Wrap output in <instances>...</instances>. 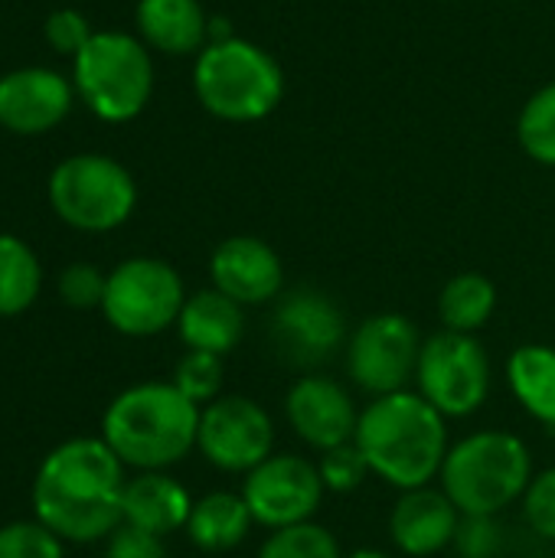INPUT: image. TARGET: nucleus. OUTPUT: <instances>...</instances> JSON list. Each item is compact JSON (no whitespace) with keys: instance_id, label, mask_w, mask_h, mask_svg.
<instances>
[{"instance_id":"1","label":"nucleus","mask_w":555,"mask_h":558,"mask_svg":"<svg viewBox=\"0 0 555 558\" xmlns=\"http://www.w3.org/2000/svg\"><path fill=\"white\" fill-rule=\"evenodd\" d=\"M128 474L105 438H69L56 445L33 477V520L62 543L108 539L121 523V494Z\"/></svg>"},{"instance_id":"2","label":"nucleus","mask_w":555,"mask_h":558,"mask_svg":"<svg viewBox=\"0 0 555 558\" xmlns=\"http://www.w3.org/2000/svg\"><path fill=\"white\" fill-rule=\"evenodd\" d=\"M370 471L396 490L429 487L448 454V418L419 392H393L373 399L353 435Z\"/></svg>"},{"instance_id":"3","label":"nucleus","mask_w":555,"mask_h":558,"mask_svg":"<svg viewBox=\"0 0 555 558\" xmlns=\"http://www.w3.org/2000/svg\"><path fill=\"white\" fill-rule=\"evenodd\" d=\"M200 412L173 383H137L108 402L101 438L124 468L167 471L196 448Z\"/></svg>"},{"instance_id":"4","label":"nucleus","mask_w":555,"mask_h":558,"mask_svg":"<svg viewBox=\"0 0 555 558\" xmlns=\"http://www.w3.org/2000/svg\"><path fill=\"white\" fill-rule=\"evenodd\" d=\"M438 481L461 517H500L523 500L533 458L520 435L487 428L448 448Z\"/></svg>"},{"instance_id":"5","label":"nucleus","mask_w":555,"mask_h":558,"mask_svg":"<svg viewBox=\"0 0 555 558\" xmlns=\"http://www.w3.org/2000/svg\"><path fill=\"white\" fill-rule=\"evenodd\" d=\"M193 92L200 105L229 124L268 118L285 98V72L278 59L252 39L229 36L206 43L193 65Z\"/></svg>"},{"instance_id":"6","label":"nucleus","mask_w":555,"mask_h":558,"mask_svg":"<svg viewBox=\"0 0 555 558\" xmlns=\"http://www.w3.org/2000/svg\"><path fill=\"white\" fill-rule=\"evenodd\" d=\"M72 85L85 108L111 124L134 121L154 95V59L141 36L101 29L72 59Z\"/></svg>"},{"instance_id":"7","label":"nucleus","mask_w":555,"mask_h":558,"mask_svg":"<svg viewBox=\"0 0 555 558\" xmlns=\"http://www.w3.org/2000/svg\"><path fill=\"white\" fill-rule=\"evenodd\" d=\"M52 213L75 232H114L137 206V183L108 154H72L56 163L46 183Z\"/></svg>"},{"instance_id":"8","label":"nucleus","mask_w":555,"mask_h":558,"mask_svg":"<svg viewBox=\"0 0 555 558\" xmlns=\"http://www.w3.org/2000/svg\"><path fill=\"white\" fill-rule=\"evenodd\" d=\"M183 304L186 288L180 271L164 258L134 255L108 271L105 301L98 311L121 337L144 340L177 327Z\"/></svg>"},{"instance_id":"9","label":"nucleus","mask_w":555,"mask_h":558,"mask_svg":"<svg viewBox=\"0 0 555 558\" xmlns=\"http://www.w3.org/2000/svg\"><path fill=\"white\" fill-rule=\"evenodd\" d=\"M415 386L445 418L474 415L491 396V356L478 333H432L422 343Z\"/></svg>"},{"instance_id":"10","label":"nucleus","mask_w":555,"mask_h":558,"mask_svg":"<svg viewBox=\"0 0 555 558\" xmlns=\"http://www.w3.org/2000/svg\"><path fill=\"white\" fill-rule=\"evenodd\" d=\"M422 333L406 314H373L347 340V373L366 396H393L415 383Z\"/></svg>"},{"instance_id":"11","label":"nucleus","mask_w":555,"mask_h":558,"mask_svg":"<svg viewBox=\"0 0 555 558\" xmlns=\"http://www.w3.org/2000/svg\"><path fill=\"white\" fill-rule=\"evenodd\" d=\"M268 337L278 360L298 369H317L330 363L350 340L340 304L317 288L285 291L275 304Z\"/></svg>"},{"instance_id":"12","label":"nucleus","mask_w":555,"mask_h":558,"mask_svg":"<svg viewBox=\"0 0 555 558\" xmlns=\"http://www.w3.org/2000/svg\"><path fill=\"white\" fill-rule=\"evenodd\" d=\"M196 451L226 474H249L275 454V422L249 396H219L200 412Z\"/></svg>"},{"instance_id":"13","label":"nucleus","mask_w":555,"mask_h":558,"mask_svg":"<svg viewBox=\"0 0 555 558\" xmlns=\"http://www.w3.org/2000/svg\"><path fill=\"white\" fill-rule=\"evenodd\" d=\"M324 494L327 487L317 464L301 454H272L255 471H249L242 484L252 520L272 533L311 523L324 504Z\"/></svg>"},{"instance_id":"14","label":"nucleus","mask_w":555,"mask_h":558,"mask_svg":"<svg viewBox=\"0 0 555 558\" xmlns=\"http://www.w3.org/2000/svg\"><path fill=\"white\" fill-rule=\"evenodd\" d=\"M75 101V85L56 69L23 65L0 75V128L36 137L59 128Z\"/></svg>"},{"instance_id":"15","label":"nucleus","mask_w":555,"mask_h":558,"mask_svg":"<svg viewBox=\"0 0 555 558\" xmlns=\"http://www.w3.org/2000/svg\"><path fill=\"white\" fill-rule=\"evenodd\" d=\"M285 415L294 435L321 454L337 445L353 441L357 422H360V412L350 392L337 379L317 376V373H307L291 383L285 396Z\"/></svg>"},{"instance_id":"16","label":"nucleus","mask_w":555,"mask_h":558,"mask_svg":"<svg viewBox=\"0 0 555 558\" xmlns=\"http://www.w3.org/2000/svg\"><path fill=\"white\" fill-rule=\"evenodd\" d=\"M209 281L242 307H258L285 294L281 255L258 235H229L209 255Z\"/></svg>"},{"instance_id":"17","label":"nucleus","mask_w":555,"mask_h":558,"mask_svg":"<svg viewBox=\"0 0 555 558\" xmlns=\"http://www.w3.org/2000/svg\"><path fill=\"white\" fill-rule=\"evenodd\" d=\"M458 526L461 513L442 487L402 490L389 513V539L402 556L412 558L438 556L448 546H455Z\"/></svg>"},{"instance_id":"18","label":"nucleus","mask_w":555,"mask_h":558,"mask_svg":"<svg viewBox=\"0 0 555 558\" xmlns=\"http://www.w3.org/2000/svg\"><path fill=\"white\" fill-rule=\"evenodd\" d=\"M193 504L196 500L190 497V490L164 471H137V477H128L121 494L124 523L160 539L186 530Z\"/></svg>"},{"instance_id":"19","label":"nucleus","mask_w":555,"mask_h":558,"mask_svg":"<svg viewBox=\"0 0 555 558\" xmlns=\"http://www.w3.org/2000/svg\"><path fill=\"white\" fill-rule=\"evenodd\" d=\"M137 36L164 56H200L209 43V16L200 0H137Z\"/></svg>"},{"instance_id":"20","label":"nucleus","mask_w":555,"mask_h":558,"mask_svg":"<svg viewBox=\"0 0 555 558\" xmlns=\"http://www.w3.org/2000/svg\"><path fill=\"white\" fill-rule=\"evenodd\" d=\"M177 333L186 350L229 356L245 333L242 304H236L232 298H226L216 288L186 294V304L177 317Z\"/></svg>"},{"instance_id":"21","label":"nucleus","mask_w":555,"mask_h":558,"mask_svg":"<svg viewBox=\"0 0 555 558\" xmlns=\"http://www.w3.org/2000/svg\"><path fill=\"white\" fill-rule=\"evenodd\" d=\"M252 526L255 520L242 494L213 490L193 504V513L186 520V536L203 553H229L239 543H245Z\"/></svg>"},{"instance_id":"22","label":"nucleus","mask_w":555,"mask_h":558,"mask_svg":"<svg viewBox=\"0 0 555 558\" xmlns=\"http://www.w3.org/2000/svg\"><path fill=\"white\" fill-rule=\"evenodd\" d=\"M507 386L530 418L555 432V347H517L507 360Z\"/></svg>"},{"instance_id":"23","label":"nucleus","mask_w":555,"mask_h":558,"mask_svg":"<svg viewBox=\"0 0 555 558\" xmlns=\"http://www.w3.org/2000/svg\"><path fill=\"white\" fill-rule=\"evenodd\" d=\"M497 311V284L481 271L455 275L438 294V320L442 330L478 333Z\"/></svg>"},{"instance_id":"24","label":"nucleus","mask_w":555,"mask_h":558,"mask_svg":"<svg viewBox=\"0 0 555 558\" xmlns=\"http://www.w3.org/2000/svg\"><path fill=\"white\" fill-rule=\"evenodd\" d=\"M43 291V265L36 252L16 239L0 232V317H20L36 304Z\"/></svg>"},{"instance_id":"25","label":"nucleus","mask_w":555,"mask_h":558,"mask_svg":"<svg viewBox=\"0 0 555 558\" xmlns=\"http://www.w3.org/2000/svg\"><path fill=\"white\" fill-rule=\"evenodd\" d=\"M517 141L523 154L543 167H555V82L543 85L517 118Z\"/></svg>"},{"instance_id":"26","label":"nucleus","mask_w":555,"mask_h":558,"mask_svg":"<svg viewBox=\"0 0 555 558\" xmlns=\"http://www.w3.org/2000/svg\"><path fill=\"white\" fill-rule=\"evenodd\" d=\"M258 558H343L337 536L321 526V523H298L288 530H275L262 549Z\"/></svg>"},{"instance_id":"27","label":"nucleus","mask_w":555,"mask_h":558,"mask_svg":"<svg viewBox=\"0 0 555 558\" xmlns=\"http://www.w3.org/2000/svg\"><path fill=\"white\" fill-rule=\"evenodd\" d=\"M222 356L216 353H200V350H186L173 369V386L190 399L196 402L200 409L209 405L213 399H219L222 392Z\"/></svg>"},{"instance_id":"28","label":"nucleus","mask_w":555,"mask_h":558,"mask_svg":"<svg viewBox=\"0 0 555 558\" xmlns=\"http://www.w3.org/2000/svg\"><path fill=\"white\" fill-rule=\"evenodd\" d=\"M0 558H65V543L39 520L0 526Z\"/></svg>"},{"instance_id":"29","label":"nucleus","mask_w":555,"mask_h":558,"mask_svg":"<svg viewBox=\"0 0 555 558\" xmlns=\"http://www.w3.org/2000/svg\"><path fill=\"white\" fill-rule=\"evenodd\" d=\"M317 471H321V481L330 494H353L373 474L363 451L357 448V441H347V445L324 451L317 461Z\"/></svg>"},{"instance_id":"30","label":"nucleus","mask_w":555,"mask_h":558,"mask_svg":"<svg viewBox=\"0 0 555 558\" xmlns=\"http://www.w3.org/2000/svg\"><path fill=\"white\" fill-rule=\"evenodd\" d=\"M105 284H108V275L88 262H75V265H65L59 271V298L62 304L75 307V311H92V307H101L105 301Z\"/></svg>"},{"instance_id":"31","label":"nucleus","mask_w":555,"mask_h":558,"mask_svg":"<svg viewBox=\"0 0 555 558\" xmlns=\"http://www.w3.org/2000/svg\"><path fill=\"white\" fill-rule=\"evenodd\" d=\"M43 36H46V43L52 46V52L72 56V59H75V56L88 46V39L95 36V29L88 26L85 13H79V10H72V7H62V10H52V13L46 16Z\"/></svg>"},{"instance_id":"32","label":"nucleus","mask_w":555,"mask_h":558,"mask_svg":"<svg viewBox=\"0 0 555 558\" xmlns=\"http://www.w3.org/2000/svg\"><path fill=\"white\" fill-rule=\"evenodd\" d=\"M523 517L536 536L555 543V468L533 474V481L523 494Z\"/></svg>"},{"instance_id":"33","label":"nucleus","mask_w":555,"mask_h":558,"mask_svg":"<svg viewBox=\"0 0 555 558\" xmlns=\"http://www.w3.org/2000/svg\"><path fill=\"white\" fill-rule=\"evenodd\" d=\"M504 543L497 517H461L455 553L461 558H494Z\"/></svg>"},{"instance_id":"34","label":"nucleus","mask_w":555,"mask_h":558,"mask_svg":"<svg viewBox=\"0 0 555 558\" xmlns=\"http://www.w3.org/2000/svg\"><path fill=\"white\" fill-rule=\"evenodd\" d=\"M105 543V558H167V546L160 536L134 530L128 523H121Z\"/></svg>"},{"instance_id":"35","label":"nucleus","mask_w":555,"mask_h":558,"mask_svg":"<svg viewBox=\"0 0 555 558\" xmlns=\"http://www.w3.org/2000/svg\"><path fill=\"white\" fill-rule=\"evenodd\" d=\"M343 558H393L389 553H383V549H353L350 556Z\"/></svg>"}]
</instances>
